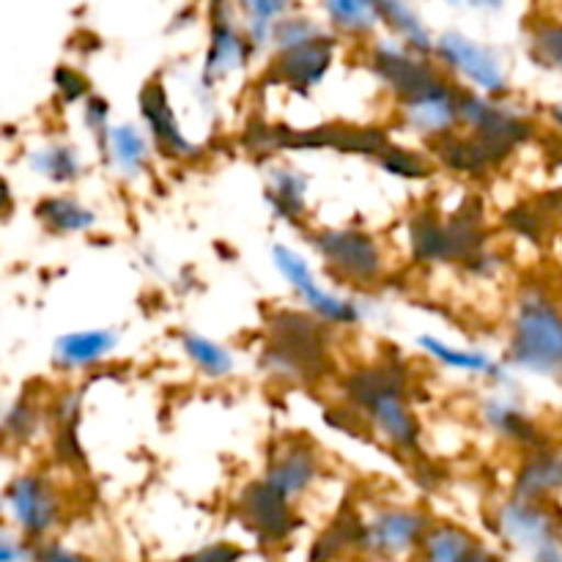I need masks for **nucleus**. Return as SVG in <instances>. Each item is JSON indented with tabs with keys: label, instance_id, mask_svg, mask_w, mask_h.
<instances>
[{
	"label": "nucleus",
	"instance_id": "39448f33",
	"mask_svg": "<svg viewBox=\"0 0 562 562\" xmlns=\"http://www.w3.org/2000/svg\"><path fill=\"white\" fill-rule=\"evenodd\" d=\"M434 55L445 69L464 77L472 88H477L486 97L508 93V71H505L499 55L486 44L472 42L470 36L459 31H448L434 44Z\"/></svg>",
	"mask_w": 562,
	"mask_h": 562
},
{
	"label": "nucleus",
	"instance_id": "dca6fc26",
	"mask_svg": "<svg viewBox=\"0 0 562 562\" xmlns=\"http://www.w3.org/2000/svg\"><path fill=\"white\" fill-rule=\"evenodd\" d=\"M316 475H318L316 450H313L307 442H291L283 453L274 456L263 481L291 503L296 494H302L307 486H311Z\"/></svg>",
	"mask_w": 562,
	"mask_h": 562
},
{
	"label": "nucleus",
	"instance_id": "9d476101",
	"mask_svg": "<svg viewBox=\"0 0 562 562\" xmlns=\"http://www.w3.org/2000/svg\"><path fill=\"white\" fill-rule=\"evenodd\" d=\"M461 102H464V91L450 86L448 80H439L437 86L415 97L401 99V119L417 135L442 140L461 126Z\"/></svg>",
	"mask_w": 562,
	"mask_h": 562
},
{
	"label": "nucleus",
	"instance_id": "6ab92c4d",
	"mask_svg": "<svg viewBox=\"0 0 562 562\" xmlns=\"http://www.w3.org/2000/svg\"><path fill=\"white\" fill-rule=\"evenodd\" d=\"M115 349V333L110 329H82V333H69L55 340V362L66 371L97 366L102 357Z\"/></svg>",
	"mask_w": 562,
	"mask_h": 562
},
{
	"label": "nucleus",
	"instance_id": "ea45409f",
	"mask_svg": "<svg viewBox=\"0 0 562 562\" xmlns=\"http://www.w3.org/2000/svg\"><path fill=\"white\" fill-rule=\"evenodd\" d=\"M470 562H497V560H494L492 554H488V552H483V549H477V547H475V552H472Z\"/></svg>",
	"mask_w": 562,
	"mask_h": 562
},
{
	"label": "nucleus",
	"instance_id": "1a4fd4ad",
	"mask_svg": "<svg viewBox=\"0 0 562 562\" xmlns=\"http://www.w3.org/2000/svg\"><path fill=\"white\" fill-rule=\"evenodd\" d=\"M538 499L516 497L499 514L503 536L521 552H530L532 562H562V547L554 536L552 516L538 508Z\"/></svg>",
	"mask_w": 562,
	"mask_h": 562
},
{
	"label": "nucleus",
	"instance_id": "423d86ee",
	"mask_svg": "<svg viewBox=\"0 0 562 562\" xmlns=\"http://www.w3.org/2000/svg\"><path fill=\"white\" fill-rule=\"evenodd\" d=\"M236 14H241L236 0H212V27H209V49L203 64V80L206 86L223 82L234 71L245 69L250 53L256 49L247 27H239Z\"/></svg>",
	"mask_w": 562,
	"mask_h": 562
},
{
	"label": "nucleus",
	"instance_id": "7c9ffc66",
	"mask_svg": "<svg viewBox=\"0 0 562 562\" xmlns=\"http://www.w3.org/2000/svg\"><path fill=\"white\" fill-rule=\"evenodd\" d=\"M530 55L536 64L562 71V22H538L530 31Z\"/></svg>",
	"mask_w": 562,
	"mask_h": 562
},
{
	"label": "nucleus",
	"instance_id": "c9c22d12",
	"mask_svg": "<svg viewBox=\"0 0 562 562\" xmlns=\"http://www.w3.org/2000/svg\"><path fill=\"white\" fill-rule=\"evenodd\" d=\"M55 86H58V91L64 93L66 102H77V99H82L88 93L86 77L77 75V71L69 69V66H60V69L55 71Z\"/></svg>",
	"mask_w": 562,
	"mask_h": 562
},
{
	"label": "nucleus",
	"instance_id": "393cba45",
	"mask_svg": "<svg viewBox=\"0 0 562 562\" xmlns=\"http://www.w3.org/2000/svg\"><path fill=\"white\" fill-rule=\"evenodd\" d=\"M27 162H31V168L38 176L55 181V184H71L82 173L80 154H77L75 146H66V143H53V146L38 148V151L31 154Z\"/></svg>",
	"mask_w": 562,
	"mask_h": 562
},
{
	"label": "nucleus",
	"instance_id": "a211bd4d",
	"mask_svg": "<svg viewBox=\"0 0 562 562\" xmlns=\"http://www.w3.org/2000/svg\"><path fill=\"white\" fill-rule=\"evenodd\" d=\"M241 510L250 519L256 530L263 536L280 538L291 530V514H289V499L283 494L274 492L267 481L252 483L241 494Z\"/></svg>",
	"mask_w": 562,
	"mask_h": 562
},
{
	"label": "nucleus",
	"instance_id": "6e6552de",
	"mask_svg": "<svg viewBox=\"0 0 562 562\" xmlns=\"http://www.w3.org/2000/svg\"><path fill=\"white\" fill-rule=\"evenodd\" d=\"M272 256H274V267H278V272L283 274L285 283L302 296V302L311 307L313 316H318L327 324H338V327L357 324V318H360L357 305H351L349 300H340V296L333 294V291L322 289L316 274H313V269L307 267V261L300 256V252L291 250V247L278 245Z\"/></svg>",
	"mask_w": 562,
	"mask_h": 562
},
{
	"label": "nucleus",
	"instance_id": "f704fd0d",
	"mask_svg": "<svg viewBox=\"0 0 562 562\" xmlns=\"http://www.w3.org/2000/svg\"><path fill=\"white\" fill-rule=\"evenodd\" d=\"M86 124L93 132V137L99 140V146H104L110 135V108L97 97L86 99Z\"/></svg>",
	"mask_w": 562,
	"mask_h": 562
},
{
	"label": "nucleus",
	"instance_id": "c756f323",
	"mask_svg": "<svg viewBox=\"0 0 562 562\" xmlns=\"http://www.w3.org/2000/svg\"><path fill=\"white\" fill-rule=\"evenodd\" d=\"M472 552V538L456 527H439L426 538V562H470Z\"/></svg>",
	"mask_w": 562,
	"mask_h": 562
},
{
	"label": "nucleus",
	"instance_id": "5701e85b",
	"mask_svg": "<svg viewBox=\"0 0 562 562\" xmlns=\"http://www.w3.org/2000/svg\"><path fill=\"white\" fill-rule=\"evenodd\" d=\"M36 217L53 234H80V231L93 228V223H97V214L91 209H86L75 198L66 195L44 198L36 206Z\"/></svg>",
	"mask_w": 562,
	"mask_h": 562
},
{
	"label": "nucleus",
	"instance_id": "f3484780",
	"mask_svg": "<svg viewBox=\"0 0 562 562\" xmlns=\"http://www.w3.org/2000/svg\"><path fill=\"white\" fill-rule=\"evenodd\" d=\"M423 527H426V521H423L420 514H412V510H384L360 532V538L371 552L401 554L412 549V543L420 538Z\"/></svg>",
	"mask_w": 562,
	"mask_h": 562
},
{
	"label": "nucleus",
	"instance_id": "72a5a7b5",
	"mask_svg": "<svg viewBox=\"0 0 562 562\" xmlns=\"http://www.w3.org/2000/svg\"><path fill=\"white\" fill-rule=\"evenodd\" d=\"M379 162L384 165V170H390V173L395 176H404V179H426V176L431 173V168L423 162V157H417V154L398 146L384 148V151L379 154Z\"/></svg>",
	"mask_w": 562,
	"mask_h": 562
},
{
	"label": "nucleus",
	"instance_id": "b1692460",
	"mask_svg": "<svg viewBox=\"0 0 562 562\" xmlns=\"http://www.w3.org/2000/svg\"><path fill=\"white\" fill-rule=\"evenodd\" d=\"M562 488V459L554 453L532 456L519 472L516 481V497L541 499L543 494H552Z\"/></svg>",
	"mask_w": 562,
	"mask_h": 562
},
{
	"label": "nucleus",
	"instance_id": "2eb2a0df",
	"mask_svg": "<svg viewBox=\"0 0 562 562\" xmlns=\"http://www.w3.org/2000/svg\"><path fill=\"white\" fill-rule=\"evenodd\" d=\"M140 113L143 121L148 124V130H151L154 143H157L159 151L168 154V157L173 159H195L198 154H201L198 146H192L184 137V132H181L179 119H176L173 108H170L168 102V93H165L159 80H151L143 88Z\"/></svg>",
	"mask_w": 562,
	"mask_h": 562
},
{
	"label": "nucleus",
	"instance_id": "f03ea898",
	"mask_svg": "<svg viewBox=\"0 0 562 562\" xmlns=\"http://www.w3.org/2000/svg\"><path fill=\"white\" fill-rule=\"evenodd\" d=\"M349 395L387 442L412 448L417 442V420L406 404V384L393 368H368L351 376Z\"/></svg>",
	"mask_w": 562,
	"mask_h": 562
},
{
	"label": "nucleus",
	"instance_id": "f8f14e48",
	"mask_svg": "<svg viewBox=\"0 0 562 562\" xmlns=\"http://www.w3.org/2000/svg\"><path fill=\"white\" fill-rule=\"evenodd\" d=\"M412 241L417 258L423 261H461V258H475L481 231L472 220L439 223L434 217H420L412 228Z\"/></svg>",
	"mask_w": 562,
	"mask_h": 562
},
{
	"label": "nucleus",
	"instance_id": "7ed1b4c3",
	"mask_svg": "<svg viewBox=\"0 0 562 562\" xmlns=\"http://www.w3.org/2000/svg\"><path fill=\"white\" fill-rule=\"evenodd\" d=\"M313 247L324 258L335 278L355 285H373L384 274V252L373 236L351 228L322 231L313 236Z\"/></svg>",
	"mask_w": 562,
	"mask_h": 562
},
{
	"label": "nucleus",
	"instance_id": "4be33fe9",
	"mask_svg": "<svg viewBox=\"0 0 562 562\" xmlns=\"http://www.w3.org/2000/svg\"><path fill=\"white\" fill-rule=\"evenodd\" d=\"M104 151L113 159L115 168L124 176H137L146 170L148 159H151V148H148V140L140 135V130H135L132 124H119L110 126V135L104 140Z\"/></svg>",
	"mask_w": 562,
	"mask_h": 562
},
{
	"label": "nucleus",
	"instance_id": "0eeeda50",
	"mask_svg": "<svg viewBox=\"0 0 562 562\" xmlns=\"http://www.w3.org/2000/svg\"><path fill=\"white\" fill-rule=\"evenodd\" d=\"M371 66L384 82L395 91L398 99H409L426 88L445 80L439 66L426 58V53H417L409 44L398 38H379L371 44Z\"/></svg>",
	"mask_w": 562,
	"mask_h": 562
},
{
	"label": "nucleus",
	"instance_id": "58836bf2",
	"mask_svg": "<svg viewBox=\"0 0 562 562\" xmlns=\"http://www.w3.org/2000/svg\"><path fill=\"white\" fill-rule=\"evenodd\" d=\"M467 5H472V9L477 11H486V14H494V11H499L505 5V0H464Z\"/></svg>",
	"mask_w": 562,
	"mask_h": 562
},
{
	"label": "nucleus",
	"instance_id": "a878e982",
	"mask_svg": "<svg viewBox=\"0 0 562 562\" xmlns=\"http://www.w3.org/2000/svg\"><path fill=\"white\" fill-rule=\"evenodd\" d=\"M239 11L245 14V27L250 33L252 44L261 47L272 38L274 25H278L283 16H289V9L294 0H236Z\"/></svg>",
	"mask_w": 562,
	"mask_h": 562
},
{
	"label": "nucleus",
	"instance_id": "aec40b11",
	"mask_svg": "<svg viewBox=\"0 0 562 562\" xmlns=\"http://www.w3.org/2000/svg\"><path fill=\"white\" fill-rule=\"evenodd\" d=\"M322 5L329 25L344 36L368 38L379 25H384L379 0H322Z\"/></svg>",
	"mask_w": 562,
	"mask_h": 562
},
{
	"label": "nucleus",
	"instance_id": "a19ab883",
	"mask_svg": "<svg viewBox=\"0 0 562 562\" xmlns=\"http://www.w3.org/2000/svg\"><path fill=\"white\" fill-rule=\"evenodd\" d=\"M552 121H554V126H558V130L562 132V104H558V108H552Z\"/></svg>",
	"mask_w": 562,
	"mask_h": 562
},
{
	"label": "nucleus",
	"instance_id": "473e14b6",
	"mask_svg": "<svg viewBox=\"0 0 562 562\" xmlns=\"http://www.w3.org/2000/svg\"><path fill=\"white\" fill-rule=\"evenodd\" d=\"M322 33L324 27L316 25L313 20H307V16H283V20L274 25L272 42L278 44V49H289L296 47V44L311 42V38L322 36Z\"/></svg>",
	"mask_w": 562,
	"mask_h": 562
},
{
	"label": "nucleus",
	"instance_id": "bb28decb",
	"mask_svg": "<svg viewBox=\"0 0 562 562\" xmlns=\"http://www.w3.org/2000/svg\"><path fill=\"white\" fill-rule=\"evenodd\" d=\"M305 176L296 173L294 168H278L272 173V181H269V201H272L274 212L280 217L296 220L305 212Z\"/></svg>",
	"mask_w": 562,
	"mask_h": 562
},
{
	"label": "nucleus",
	"instance_id": "20e7f679",
	"mask_svg": "<svg viewBox=\"0 0 562 562\" xmlns=\"http://www.w3.org/2000/svg\"><path fill=\"white\" fill-rule=\"evenodd\" d=\"M269 366L289 376L322 373L324 368V338L322 327L313 318L300 313H280L272 322V346H269Z\"/></svg>",
	"mask_w": 562,
	"mask_h": 562
},
{
	"label": "nucleus",
	"instance_id": "412c9836",
	"mask_svg": "<svg viewBox=\"0 0 562 562\" xmlns=\"http://www.w3.org/2000/svg\"><path fill=\"white\" fill-rule=\"evenodd\" d=\"M379 9H382V22L401 42L409 44L417 53H434L437 38L431 36V31H428L412 0H379Z\"/></svg>",
	"mask_w": 562,
	"mask_h": 562
},
{
	"label": "nucleus",
	"instance_id": "ddd939ff",
	"mask_svg": "<svg viewBox=\"0 0 562 562\" xmlns=\"http://www.w3.org/2000/svg\"><path fill=\"white\" fill-rule=\"evenodd\" d=\"M461 124L470 126L472 132L483 135L486 140L497 143L503 148H514L530 135V126L521 119L519 113H514L505 104L492 102V99H483L481 93H467L464 102H461Z\"/></svg>",
	"mask_w": 562,
	"mask_h": 562
},
{
	"label": "nucleus",
	"instance_id": "4468645a",
	"mask_svg": "<svg viewBox=\"0 0 562 562\" xmlns=\"http://www.w3.org/2000/svg\"><path fill=\"white\" fill-rule=\"evenodd\" d=\"M11 516L27 536H42L58 519V497L38 475H20L5 492Z\"/></svg>",
	"mask_w": 562,
	"mask_h": 562
},
{
	"label": "nucleus",
	"instance_id": "cd10ccee",
	"mask_svg": "<svg viewBox=\"0 0 562 562\" xmlns=\"http://www.w3.org/2000/svg\"><path fill=\"white\" fill-rule=\"evenodd\" d=\"M181 346H184V355L190 357L192 366L201 373H206V376L225 379L234 371V357H231V351L225 346L214 344V340L203 338V335H184Z\"/></svg>",
	"mask_w": 562,
	"mask_h": 562
},
{
	"label": "nucleus",
	"instance_id": "4c0bfd02",
	"mask_svg": "<svg viewBox=\"0 0 562 562\" xmlns=\"http://www.w3.org/2000/svg\"><path fill=\"white\" fill-rule=\"evenodd\" d=\"M38 562H88V560L75 552H66V549L60 547H47L38 552Z\"/></svg>",
	"mask_w": 562,
	"mask_h": 562
},
{
	"label": "nucleus",
	"instance_id": "9b49d317",
	"mask_svg": "<svg viewBox=\"0 0 562 562\" xmlns=\"http://www.w3.org/2000/svg\"><path fill=\"white\" fill-rule=\"evenodd\" d=\"M335 58V38L329 33L311 38L296 47L278 49V58L269 66V77L291 91L307 93L324 80Z\"/></svg>",
	"mask_w": 562,
	"mask_h": 562
},
{
	"label": "nucleus",
	"instance_id": "c85d7f7f",
	"mask_svg": "<svg viewBox=\"0 0 562 562\" xmlns=\"http://www.w3.org/2000/svg\"><path fill=\"white\" fill-rule=\"evenodd\" d=\"M420 346L434 357L437 362H442L450 371H464V373H497L494 371V362L488 360L483 351H467L456 349V346L445 344V340L434 338V335H423Z\"/></svg>",
	"mask_w": 562,
	"mask_h": 562
},
{
	"label": "nucleus",
	"instance_id": "2f4dec72",
	"mask_svg": "<svg viewBox=\"0 0 562 562\" xmlns=\"http://www.w3.org/2000/svg\"><path fill=\"white\" fill-rule=\"evenodd\" d=\"M486 417L503 437L514 439V442H527L530 439V420L519 409L505 404V401H492L486 406Z\"/></svg>",
	"mask_w": 562,
	"mask_h": 562
},
{
	"label": "nucleus",
	"instance_id": "e433bc0d",
	"mask_svg": "<svg viewBox=\"0 0 562 562\" xmlns=\"http://www.w3.org/2000/svg\"><path fill=\"white\" fill-rule=\"evenodd\" d=\"M239 560V549L234 547H209L203 552L190 554V558L179 560V562H236Z\"/></svg>",
	"mask_w": 562,
	"mask_h": 562
},
{
	"label": "nucleus",
	"instance_id": "f257e3e1",
	"mask_svg": "<svg viewBox=\"0 0 562 562\" xmlns=\"http://www.w3.org/2000/svg\"><path fill=\"white\" fill-rule=\"evenodd\" d=\"M510 362L541 376L562 373V311L541 289L525 291L516 302Z\"/></svg>",
	"mask_w": 562,
	"mask_h": 562
}]
</instances>
